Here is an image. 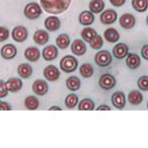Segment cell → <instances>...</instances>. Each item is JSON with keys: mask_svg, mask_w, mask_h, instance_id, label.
Wrapping results in <instances>:
<instances>
[{"mask_svg": "<svg viewBox=\"0 0 148 148\" xmlns=\"http://www.w3.org/2000/svg\"><path fill=\"white\" fill-rule=\"evenodd\" d=\"M40 7L47 13L58 15L65 12L71 4V0H40Z\"/></svg>", "mask_w": 148, "mask_h": 148, "instance_id": "1", "label": "cell"}, {"mask_svg": "<svg viewBox=\"0 0 148 148\" xmlns=\"http://www.w3.org/2000/svg\"><path fill=\"white\" fill-rule=\"evenodd\" d=\"M59 66L61 70L65 73L74 72L78 68V60L73 56H65L60 59Z\"/></svg>", "mask_w": 148, "mask_h": 148, "instance_id": "2", "label": "cell"}, {"mask_svg": "<svg viewBox=\"0 0 148 148\" xmlns=\"http://www.w3.org/2000/svg\"><path fill=\"white\" fill-rule=\"evenodd\" d=\"M42 9L39 3L37 2H31L28 3L24 8V15L29 20H36L42 15Z\"/></svg>", "mask_w": 148, "mask_h": 148, "instance_id": "3", "label": "cell"}, {"mask_svg": "<svg viewBox=\"0 0 148 148\" xmlns=\"http://www.w3.org/2000/svg\"><path fill=\"white\" fill-rule=\"evenodd\" d=\"M95 63L97 64L100 67H107L113 61V56L111 54V52L106 49H103V51H98L95 54L94 57Z\"/></svg>", "mask_w": 148, "mask_h": 148, "instance_id": "4", "label": "cell"}, {"mask_svg": "<svg viewBox=\"0 0 148 148\" xmlns=\"http://www.w3.org/2000/svg\"><path fill=\"white\" fill-rule=\"evenodd\" d=\"M116 80L111 73H105L101 75L99 79V86L104 90H111L116 86Z\"/></svg>", "mask_w": 148, "mask_h": 148, "instance_id": "5", "label": "cell"}, {"mask_svg": "<svg viewBox=\"0 0 148 148\" xmlns=\"http://www.w3.org/2000/svg\"><path fill=\"white\" fill-rule=\"evenodd\" d=\"M118 20V13L114 9H107L102 12L100 16V21L104 25H111Z\"/></svg>", "mask_w": 148, "mask_h": 148, "instance_id": "6", "label": "cell"}, {"mask_svg": "<svg viewBox=\"0 0 148 148\" xmlns=\"http://www.w3.org/2000/svg\"><path fill=\"white\" fill-rule=\"evenodd\" d=\"M28 30L24 26H17L12 31V38L15 42H23L28 39Z\"/></svg>", "mask_w": 148, "mask_h": 148, "instance_id": "7", "label": "cell"}, {"mask_svg": "<svg viewBox=\"0 0 148 148\" xmlns=\"http://www.w3.org/2000/svg\"><path fill=\"white\" fill-rule=\"evenodd\" d=\"M33 92L36 95H39V96H45L47 92H49V85L46 80L42 79H37L33 83L32 85Z\"/></svg>", "mask_w": 148, "mask_h": 148, "instance_id": "8", "label": "cell"}, {"mask_svg": "<svg viewBox=\"0 0 148 148\" xmlns=\"http://www.w3.org/2000/svg\"><path fill=\"white\" fill-rule=\"evenodd\" d=\"M71 52L74 56H84L87 51V46L83 40H74L71 44Z\"/></svg>", "mask_w": 148, "mask_h": 148, "instance_id": "9", "label": "cell"}, {"mask_svg": "<svg viewBox=\"0 0 148 148\" xmlns=\"http://www.w3.org/2000/svg\"><path fill=\"white\" fill-rule=\"evenodd\" d=\"M120 25L121 26V28L125 29V30H130L135 26V23H136V20H135V17L130 13H125L123 14V15L120 17Z\"/></svg>", "mask_w": 148, "mask_h": 148, "instance_id": "10", "label": "cell"}, {"mask_svg": "<svg viewBox=\"0 0 148 148\" xmlns=\"http://www.w3.org/2000/svg\"><path fill=\"white\" fill-rule=\"evenodd\" d=\"M126 103V98L123 92L116 91L112 95V104L116 109L121 110L125 108Z\"/></svg>", "mask_w": 148, "mask_h": 148, "instance_id": "11", "label": "cell"}, {"mask_svg": "<svg viewBox=\"0 0 148 148\" xmlns=\"http://www.w3.org/2000/svg\"><path fill=\"white\" fill-rule=\"evenodd\" d=\"M44 76L47 81H51V82H53V81L58 80L59 76H60V72H59L58 68L54 65H47V67H45L44 69Z\"/></svg>", "mask_w": 148, "mask_h": 148, "instance_id": "12", "label": "cell"}, {"mask_svg": "<svg viewBox=\"0 0 148 148\" xmlns=\"http://www.w3.org/2000/svg\"><path fill=\"white\" fill-rule=\"evenodd\" d=\"M42 56L44 57V59L47 61L54 60V59L58 56V49H57V47L53 46V45L47 46L44 49H42Z\"/></svg>", "mask_w": 148, "mask_h": 148, "instance_id": "13", "label": "cell"}, {"mask_svg": "<svg viewBox=\"0 0 148 148\" xmlns=\"http://www.w3.org/2000/svg\"><path fill=\"white\" fill-rule=\"evenodd\" d=\"M24 56H25L26 59L30 62H36L42 56V52L40 51V49L36 47H29L25 49L24 52Z\"/></svg>", "mask_w": 148, "mask_h": 148, "instance_id": "14", "label": "cell"}, {"mask_svg": "<svg viewBox=\"0 0 148 148\" xmlns=\"http://www.w3.org/2000/svg\"><path fill=\"white\" fill-rule=\"evenodd\" d=\"M128 47L125 42H119L113 47V54L116 59H123L127 56Z\"/></svg>", "mask_w": 148, "mask_h": 148, "instance_id": "15", "label": "cell"}, {"mask_svg": "<svg viewBox=\"0 0 148 148\" xmlns=\"http://www.w3.org/2000/svg\"><path fill=\"white\" fill-rule=\"evenodd\" d=\"M0 53H1V56L4 59H8V60L9 59H13L17 56V47L13 44H7L1 47Z\"/></svg>", "mask_w": 148, "mask_h": 148, "instance_id": "16", "label": "cell"}, {"mask_svg": "<svg viewBox=\"0 0 148 148\" xmlns=\"http://www.w3.org/2000/svg\"><path fill=\"white\" fill-rule=\"evenodd\" d=\"M5 84H6V88H7V90H8V92L16 93L22 89L23 81L22 79H20V78L12 77L6 81Z\"/></svg>", "mask_w": 148, "mask_h": 148, "instance_id": "17", "label": "cell"}, {"mask_svg": "<svg viewBox=\"0 0 148 148\" xmlns=\"http://www.w3.org/2000/svg\"><path fill=\"white\" fill-rule=\"evenodd\" d=\"M60 20L56 16H49L45 20V27L49 32H56L60 28Z\"/></svg>", "mask_w": 148, "mask_h": 148, "instance_id": "18", "label": "cell"}, {"mask_svg": "<svg viewBox=\"0 0 148 148\" xmlns=\"http://www.w3.org/2000/svg\"><path fill=\"white\" fill-rule=\"evenodd\" d=\"M78 20H79V23L81 25L89 27V26H91L95 22V14H93L91 11H88V10L82 11L79 14Z\"/></svg>", "mask_w": 148, "mask_h": 148, "instance_id": "19", "label": "cell"}, {"mask_svg": "<svg viewBox=\"0 0 148 148\" xmlns=\"http://www.w3.org/2000/svg\"><path fill=\"white\" fill-rule=\"evenodd\" d=\"M126 57V66L131 70H134V69L138 68L141 63V57H140L136 53H127Z\"/></svg>", "mask_w": 148, "mask_h": 148, "instance_id": "20", "label": "cell"}, {"mask_svg": "<svg viewBox=\"0 0 148 148\" xmlns=\"http://www.w3.org/2000/svg\"><path fill=\"white\" fill-rule=\"evenodd\" d=\"M33 39L36 44L40 46H45L49 40V35L46 30H37L33 36Z\"/></svg>", "mask_w": 148, "mask_h": 148, "instance_id": "21", "label": "cell"}, {"mask_svg": "<svg viewBox=\"0 0 148 148\" xmlns=\"http://www.w3.org/2000/svg\"><path fill=\"white\" fill-rule=\"evenodd\" d=\"M17 72L21 78L28 79L33 75V68L29 63H21L17 67Z\"/></svg>", "mask_w": 148, "mask_h": 148, "instance_id": "22", "label": "cell"}, {"mask_svg": "<svg viewBox=\"0 0 148 148\" xmlns=\"http://www.w3.org/2000/svg\"><path fill=\"white\" fill-rule=\"evenodd\" d=\"M143 101V95L138 90H132L127 95V102L132 106H137Z\"/></svg>", "mask_w": 148, "mask_h": 148, "instance_id": "23", "label": "cell"}, {"mask_svg": "<svg viewBox=\"0 0 148 148\" xmlns=\"http://www.w3.org/2000/svg\"><path fill=\"white\" fill-rule=\"evenodd\" d=\"M104 38L109 42L114 44V42H119V40H120V33L114 28H108L104 32Z\"/></svg>", "mask_w": 148, "mask_h": 148, "instance_id": "24", "label": "cell"}, {"mask_svg": "<svg viewBox=\"0 0 148 148\" xmlns=\"http://www.w3.org/2000/svg\"><path fill=\"white\" fill-rule=\"evenodd\" d=\"M65 84L68 90H70V91H72V92H75L80 89L81 81L77 76H70V77H68L67 79H66Z\"/></svg>", "mask_w": 148, "mask_h": 148, "instance_id": "25", "label": "cell"}, {"mask_svg": "<svg viewBox=\"0 0 148 148\" xmlns=\"http://www.w3.org/2000/svg\"><path fill=\"white\" fill-rule=\"evenodd\" d=\"M89 9L93 14L102 13L105 9L104 0H91L89 3Z\"/></svg>", "mask_w": 148, "mask_h": 148, "instance_id": "26", "label": "cell"}, {"mask_svg": "<svg viewBox=\"0 0 148 148\" xmlns=\"http://www.w3.org/2000/svg\"><path fill=\"white\" fill-rule=\"evenodd\" d=\"M26 109L30 111H35L40 107V101L36 96H28L24 101Z\"/></svg>", "mask_w": 148, "mask_h": 148, "instance_id": "27", "label": "cell"}, {"mask_svg": "<svg viewBox=\"0 0 148 148\" xmlns=\"http://www.w3.org/2000/svg\"><path fill=\"white\" fill-rule=\"evenodd\" d=\"M77 106L79 111H93L95 109V103L90 98H85L78 103Z\"/></svg>", "mask_w": 148, "mask_h": 148, "instance_id": "28", "label": "cell"}, {"mask_svg": "<svg viewBox=\"0 0 148 148\" xmlns=\"http://www.w3.org/2000/svg\"><path fill=\"white\" fill-rule=\"evenodd\" d=\"M56 42L57 47H59L61 49H65L70 45V38H69L67 34H60L56 38Z\"/></svg>", "mask_w": 148, "mask_h": 148, "instance_id": "29", "label": "cell"}, {"mask_svg": "<svg viewBox=\"0 0 148 148\" xmlns=\"http://www.w3.org/2000/svg\"><path fill=\"white\" fill-rule=\"evenodd\" d=\"M79 72L83 78H90L94 74V67L91 63H83L79 67Z\"/></svg>", "mask_w": 148, "mask_h": 148, "instance_id": "30", "label": "cell"}, {"mask_svg": "<svg viewBox=\"0 0 148 148\" xmlns=\"http://www.w3.org/2000/svg\"><path fill=\"white\" fill-rule=\"evenodd\" d=\"M96 35H98L97 31L95 29H93L91 27H85L81 31V38L82 40L86 42H89L93 37H95Z\"/></svg>", "mask_w": 148, "mask_h": 148, "instance_id": "31", "label": "cell"}, {"mask_svg": "<svg viewBox=\"0 0 148 148\" xmlns=\"http://www.w3.org/2000/svg\"><path fill=\"white\" fill-rule=\"evenodd\" d=\"M131 5L135 11L143 13L146 12L148 8V0H132L131 1Z\"/></svg>", "mask_w": 148, "mask_h": 148, "instance_id": "32", "label": "cell"}, {"mask_svg": "<svg viewBox=\"0 0 148 148\" xmlns=\"http://www.w3.org/2000/svg\"><path fill=\"white\" fill-rule=\"evenodd\" d=\"M78 103H79V98L76 94H69L64 100V104L67 109H74L78 105Z\"/></svg>", "mask_w": 148, "mask_h": 148, "instance_id": "33", "label": "cell"}, {"mask_svg": "<svg viewBox=\"0 0 148 148\" xmlns=\"http://www.w3.org/2000/svg\"><path fill=\"white\" fill-rule=\"evenodd\" d=\"M89 45L93 49H100L104 46V40L100 35H96L91 39V40L89 42Z\"/></svg>", "mask_w": 148, "mask_h": 148, "instance_id": "34", "label": "cell"}, {"mask_svg": "<svg viewBox=\"0 0 148 148\" xmlns=\"http://www.w3.org/2000/svg\"><path fill=\"white\" fill-rule=\"evenodd\" d=\"M137 86L142 91H148V76L147 75L140 76L137 80Z\"/></svg>", "mask_w": 148, "mask_h": 148, "instance_id": "35", "label": "cell"}, {"mask_svg": "<svg viewBox=\"0 0 148 148\" xmlns=\"http://www.w3.org/2000/svg\"><path fill=\"white\" fill-rule=\"evenodd\" d=\"M9 36H10V33H9L8 29L6 27H0V42L8 40Z\"/></svg>", "mask_w": 148, "mask_h": 148, "instance_id": "36", "label": "cell"}, {"mask_svg": "<svg viewBox=\"0 0 148 148\" xmlns=\"http://www.w3.org/2000/svg\"><path fill=\"white\" fill-rule=\"evenodd\" d=\"M8 95V90L6 88L5 81L0 79V99L1 98H5Z\"/></svg>", "mask_w": 148, "mask_h": 148, "instance_id": "37", "label": "cell"}, {"mask_svg": "<svg viewBox=\"0 0 148 148\" xmlns=\"http://www.w3.org/2000/svg\"><path fill=\"white\" fill-rule=\"evenodd\" d=\"M126 0H110L111 4L114 7H121L123 5H125Z\"/></svg>", "mask_w": 148, "mask_h": 148, "instance_id": "38", "label": "cell"}, {"mask_svg": "<svg viewBox=\"0 0 148 148\" xmlns=\"http://www.w3.org/2000/svg\"><path fill=\"white\" fill-rule=\"evenodd\" d=\"M141 56L145 60H148V45H144L141 49Z\"/></svg>", "mask_w": 148, "mask_h": 148, "instance_id": "39", "label": "cell"}, {"mask_svg": "<svg viewBox=\"0 0 148 148\" xmlns=\"http://www.w3.org/2000/svg\"><path fill=\"white\" fill-rule=\"evenodd\" d=\"M12 107L7 102H2L1 106H0V111H11Z\"/></svg>", "mask_w": 148, "mask_h": 148, "instance_id": "40", "label": "cell"}, {"mask_svg": "<svg viewBox=\"0 0 148 148\" xmlns=\"http://www.w3.org/2000/svg\"><path fill=\"white\" fill-rule=\"evenodd\" d=\"M97 111H111V107L108 106V105H101L96 109Z\"/></svg>", "mask_w": 148, "mask_h": 148, "instance_id": "41", "label": "cell"}, {"mask_svg": "<svg viewBox=\"0 0 148 148\" xmlns=\"http://www.w3.org/2000/svg\"><path fill=\"white\" fill-rule=\"evenodd\" d=\"M49 111H61V108L57 106H52L49 108Z\"/></svg>", "mask_w": 148, "mask_h": 148, "instance_id": "42", "label": "cell"}, {"mask_svg": "<svg viewBox=\"0 0 148 148\" xmlns=\"http://www.w3.org/2000/svg\"><path fill=\"white\" fill-rule=\"evenodd\" d=\"M1 103H2V101H1V100H0V106H1Z\"/></svg>", "mask_w": 148, "mask_h": 148, "instance_id": "43", "label": "cell"}]
</instances>
